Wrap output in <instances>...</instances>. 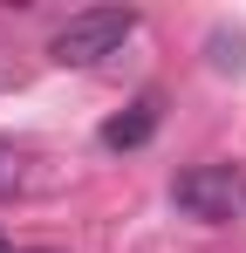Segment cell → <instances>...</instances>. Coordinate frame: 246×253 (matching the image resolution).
I'll use <instances>...</instances> for the list:
<instances>
[{
  "label": "cell",
  "instance_id": "obj_1",
  "mask_svg": "<svg viewBox=\"0 0 246 253\" xmlns=\"http://www.w3.org/2000/svg\"><path fill=\"white\" fill-rule=\"evenodd\" d=\"M130 35H137V7H82V14H69V21L48 35V55H55L62 69H96V62L117 55Z\"/></svg>",
  "mask_w": 246,
  "mask_h": 253
},
{
  "label": "cell",
  "instance_id": "obj_2",
  "mask_svg": "<svg viewBox=\"0 0 246 253\" xmlns=\"http://www.w3.org/2000/svg\"><path fill=\"white\" fill-rule=\"evenodd\" d=\"M171 199L185 219H205V226L246 219V165H192L171 178Z\"/></svg>",
  "mask_w": 246,
  "mask_h": 253
},
{
  "label": "cell",
  "instance_id": "obj_3",
  "mask_svg": "<svg viewBox=\"0 0 246 253\" xmlns=\"http://www.w3.org/2000/svg\"><path fill=\"white\" fill-rule=\"evenodd\" d=\"M151 130H158V103L144 96V103H130L123 117L103 124V151H137V144H151Z\"/></svg>",
  "mask_w": 246,
  "mask_h": 253
},
{
  "label": "cell",
  "instance_id": "obj_4",
  "mask_svg": "<svg viewBox=\"0 0 246 253\" xmlns=\"http://www.w3.org/2000/svg\"><path fill=\"white\" fill-rule=\"evenodd\" d=\"M21 178H28L21 151H14V144H0V199H7V192H21Z\"/></svg>",
  "mask_w": 246,
  "mask_h": 253
},
{
  "label": "cell",
  "instance_id": "obj_5",
  "mask_svg": "<svg viewBox=\"0 0 246 253\" xmlns=\"http://www.w3.org/2000/svg\"><path fill=\"white\" fill-rule=\"evenodd\" d=\"M0 253H7V240H0Z\"/></svg>",
  "mask_w": 246,
  "mask_h": 253
},
{
  "label": "cell",
  "instance_id": "obj_6",
  "mask_svg": "<svg viewBox=\"0 0 246 253\" xmlns=\"http://www.w3.org/2000/svg\"><path fill=\"white\" fill-rule=\"evenodd\" d=\"M35 253H48V247H35Z\"/></svg>",
  "mask_w": 246,
  "mask_h": 253
}]
</instances>
